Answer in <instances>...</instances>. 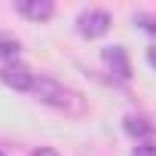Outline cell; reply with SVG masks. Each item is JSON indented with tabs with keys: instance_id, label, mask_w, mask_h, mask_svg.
<instances>
[{
	"instance_id": "6da1fadb",
	"label": "cell",
	"mask_w": 156,
	"mask_h": 156,
	"mask_svg": "<svg viewBox=\"0 0 156 156\" xmlns=\"http://www.w3.org/2000/svg\"><path fill=\"white\" fill-rule=\"evenodd\" d=\"M40 104L52 107V110H61L67 116H83L86 113V98L80 92H73L67 86H61L58 80H52V76H40V80H34V89Z\"/></svg>"
},
{
	"instance_id": "7a4b0ae2",
	"label": "cell",
	"mask_w": 156,
	"mask_h": 156,
	"mask_svg": "<svg viewBox=\"0 0 156 156\" xmlns=\"http://www.w3.org/2000/svg\"><path fill=\"white\" fill-rule=\"evenodd\" d=\"M110 12H104V9H89V12H83L80 19H76V31H80L83 37H89V40H95V37H104L107 31H110Z\"/></svg>"
},
{
	"instance_id": "3957f363",
	"label": "cell",
	"mask_w": 156,
	"mask_h": 156,
	"mask_svg": "<svg viewBox=\"0 0 156 156\" xmlns=\"http://www.w3.org/2000/svg\"><path fill=\"white\" fill-rule=\"evenodd\" d=\"M0 80H3L9 89H16V92H31L37 76H34V73H31L25 64H19V61H9V64H3V67H0Z\"/></svg>"
},
{
	"instance_id": "277c9868",
	"label": "cell",
	"mask_w": 156,
	"mask_h": 156,
	"mask_svg": "<svg viewBox=\"0 0 156 156\" xmlns=\"http://www.w3.org/2000/svg\"><path fill=\"white\" fill-rule=\"evenodd\" d=\"M101 58H104V64L110 67V73L116 76V80H129L132 76V64H129V55H126V49L122 46H107L104 52H101Z\"/></svg>"
},
{
	"instance_id": "5b68a950",
	"label": "cell",
	"mask_w": 156,
	"mask_h": 156,
	"mask_svg": "<svg viewBox=\"0 0 156 156\" xmlns=\"http://www.w3.org/2000/svg\"><path fill=\"white\" fill-rule=\"evenodd\" d=\"M16 9L25 19H31V22H49L55 16V3L52 0H19Z\"/></svg>"
},
{
	"instance_id": "8992f818",
	"label": "cell",
	"mask_w": 156,
	"mask_h": 156,
	"mask_svg": "<svg viewBox=\"0 0 156 156\" xmlns=\"http://www.w3.org/2000/svg\"><path fill=\"white\" fill-rule=\"evenodd\" d=\"M132 138H138V141H150V135H153V122H147L144 116H126V126H122Z\"/></svg>"
},
{
	"instance_id": "52a82bcc",
	"label": "cell",
	"mask_w": 156,
	"mask_h": 156,
	"mask_svg": "<svg viewBox=\"0 0 156 156\" xmlns=\"http://www.w3.org/2000/svg\"><path fill=\"white\" fill-rule=\"evenodd\" d=\"M19 40H12V37H0V58H16L19 55Z\"/></svg>"
},
{
	"instance_id": "ba28073f",
	"label": "cell",
	"mask_w": 156,
	"mask_h": 156,
	"mask_svg": "<svg viewBox=\"0 0 156 156\" xmlns=\"http://www.w3.org/2000/svg\"><path fill=\"white\" fill-rule=\"evenodd\" d=\"M135 25H141L147 34H156V16L150 12H135Z\"/></svg>"
},
{
	"instance_id": "9c48e42d",
	"label": "cell",
	"mask_w": 156,
	"mask_h": 156,
	"mask_svg": "<svg viewBox=\"0 0 156 156\" xmlns=\"http://www.w3.org/2000/svg\"><path fill=\"white\" fill-rule=\"evenodd\" d=\"M132 156H156V141H138Z\"/></svg>"
},
{
	"instance_id": "30bf717a",
	"label": "cell",
	"mask_w": 156,
	"mask_h": 156,
	"mask_svg": "<svg viewBox=\"0 0 156 156\" xmlns=\"http://www.w3.org/2000/svg\"><path fill=\"white\" fill-rule=\"evenodd\" d=\"M31 156H61V153H58V150H52V147H37Z\"/></svg>"
},
{
	"instance_id": "8fae6325",
	"label": "cell",
	"mask_w": 156,
	"mask_h": 156,
	"mask_svg": "<svg viewBox=\"0 0 156 156\" xmlns=\"http://www.w3.org/2000/svg\"><path fill=\"white\" fill-rule=\"evenodd\" d=\"M147 61H150V64L156 67V49H147Z\"/></svg>"
}]
</instances>
